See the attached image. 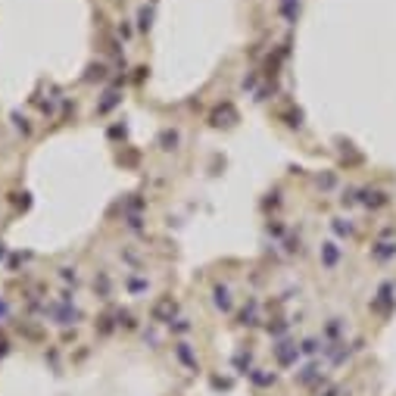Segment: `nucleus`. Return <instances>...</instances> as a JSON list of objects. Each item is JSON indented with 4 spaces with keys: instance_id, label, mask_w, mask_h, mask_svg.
I'll list each match as a JSON object with an SVG mask.
<instances>
[{
    "instance_id": "1",
    "label": "nucleus",
    "mask_w": 396,
    "mask_h": 396,
    "mask_svg": "<svg viewBox=\"0 0 396 396\" xmlns=\"http://www.w3.org/2000/svg\"><path fill=\"white\" fill-rule=\"evenodd\" d=\"M222 119H228V125H231L234 119H237V113H234V106H231V103H225V106H218V109H215V113H212V125H225Z\"/></svg>"
},
{
    "instance_id": "2",
    "label": "nucleus",
    "mask_w": 396,
    "mask_h": 396,
    "mask_svg": "<svg viewBox=\"0 0 396 396\" xmlns=\"http://www.w3.org/2000/svg\"><path fill=\"white\" fill-rule=\"evenodd\" d=\"M168 312H175V303H172V300H163V303L153 309V318H165Z\"/></svg>"
},
{
    "instance_id": "3",
    "label": "nucleus",
    "mask_w": 396,
    "mask_h": 396,
    "mask_svg": "<svg viewBox=\"0 0 396 396\" xmlns=\"http://www.w3.org/2000/svg\"><path fill=\"white\" fill-rule=\"evenodd\" d=\"M293 3H297V0H284V3H281V13H284V19H287V22H297V10H293Z\"/></svg>"
},
{
    "instance_id": "4",
    "label": "nucleus",
    "mask_w": 396,
    "mask_h": 396,
    "mask_svg": "<svg viewBox=\"0 0 396 396\" xmlns=\"http://www.w3.org/2000/svg\"><path fill=\"white\" fill-rule=\"evenodd\" d=\"M215 303H218L222 309H228V306H231V300H228V290H225V287H218V290H215Z\"/></svg>"
},
{
    "instance_id": "5",
    "label": "nucleus",
    "mask_w": 396,
    "mask_h": 396,
    "mask_svg": "<svg viewBox=\"0 0 396 396\" xmlns=\"http://www.w3.org/2000/svg\"><path fill=\"white\" fill-rule=\"evenodd\" d=\"M381 247L384 250H374V259H387V256H393V253H396L393 243H381Z\"/></svg>"
},
{
    "instance_id": "6",
    "label": "nucleus",
    "mask_w": 396,
    "mask_h": 396,
    "mask_svg": "<svg viewBox=\"0 0 396 396\" xmlns=\"http://www.w3.org/2000/svg\"><path fill=\"white\" fill-rule=\"evenodd\" d=\"M163 144H165V150H175V144H178V134H175V131H165V134H163Z\"/></svg>"
},
{
    "instance_id": "7",
    "label": "nucleus",
    "mask_w": 396,
    "mask_h": 396,
    "mask_svg": "<svg viewBox=\"0 0 396 396\" xmlns=\"http://www.w3.org/2000/svg\"><path fill=\"white\" fill-rule=\"evenodd\" d=\"M140 28H150V13L140 10Z\"/></svg>"
}]
</instances>
